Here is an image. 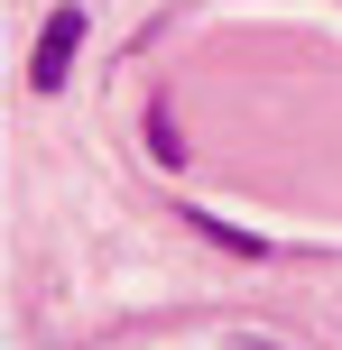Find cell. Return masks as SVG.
<instances>
[{"instance_id":"cell-2","label":"cell","mask_w":342,"mask_h":350,"mask_svg":"<svg viewBox=\"0 0 342 350\" xmlns=\"http://www.w3.org/2000/svg\"><path fill=\"white\" fill-rule=\"evenodd\" d=\"M195 230H204V240H222V249H232V258H269V249H259L250 230H232V221H213V212H195Z\"/></svg>"},{"instance_id":"cell-1","label":"cell","mask_w":342,"mask_h":350,"mask_svg":"<svg viewBox=\"0 0 342 350\" xmlns=\"http://www.w3.org/2000/svg\"><path fill=\"white\" fill-rule=\"evenodd\" d=\"M74 46H84V10H47V28H37V65H28V83L37 92H56L74 74Z\"/></svg>"}]
</instances>
